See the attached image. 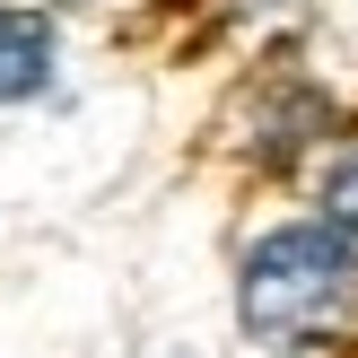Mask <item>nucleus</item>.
<instances>
[{
	"mask_svg": "<svg viewBox=\"0 0 358 358\" xmlns=\"http://www.w3.org/2000/svg\"><path fill=\"white\" fill-rule=\"evenodd\" d=\"M350 306H358V245L341 227L297 219V227L254 236V254H245V271H236V315H245L254 341L315 350L324 332L350 324Z\"/></svg>",
	"mask_w": 358,
	"mask_h": 358,
	"instance_id": "f257e3e1",
	"label": "nucleus"
},
{
	"mask_svg": "<svg viewBox=\"0 0 358 358\" xmlns=\"http://www.w3.org/2000/svg\"><path fill=\"white\" fill-rule=\"evenodd\" d=\"M52 79V27L35 9H0V105L35 96Z\"/></svg>",
	"mask_w": 358,
	"mask_h": 358,
	"instance_id": "f03ea898",
	"label": "nucleus"
},
{
	"mask_svg": "<svg viewBox=\"0 0 358 358\" xmlns=\"http://www.w3.org/2000/svg\"><path fill=\"white\" fill-rule=\"evenodd\" d=\"M324 227H341V236L358 245V149L324 175Z\"/></svg>",
	"mask_w": 358,
	"mask_h": 358,
	"instance_id": "7ed1b4c3",
	"label": "nucleus"
}]
</instances>
